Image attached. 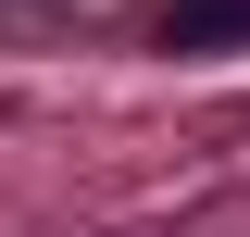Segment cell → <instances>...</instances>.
Instances as JSON below:
<instances>
[{"mask_svg": "<svg viewBox=\"0 0 250 237\" xmlns=\"http://www.w3.org/2000/svg\"><path fill=\"white\" fill-rule=\"evenodd\" d=\"M150 38H163L175 62H225V50H250V0H163Z\"/></svg>", "mask_w": 250, "mask_h": 237, "instance_id": "1", "label": "cell"}]
</instances>
